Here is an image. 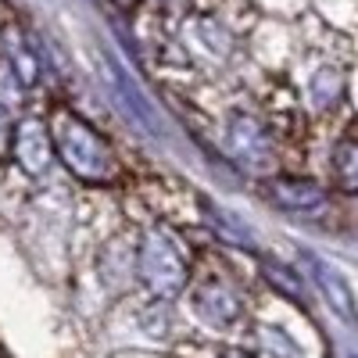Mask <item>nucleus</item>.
Here are the masks:
<instances>
[{"label": "nucleus", "mask_w": 358, "mask_h": 358, "mask_svg": "<svg viewBox=\"0 0 358 358\" xmlns=\"http://www.w3.org/2000/svg\"><path fill=\"white\" fill-rule=\"evenodd\" d=\"M315 276H319V283L326 287V294H334V305H337L344 315H351V290L341 283V276L334 273V268H322V265H315Z\"/></svg>", "instance_id": "f257e3e1"}]
</instances>
